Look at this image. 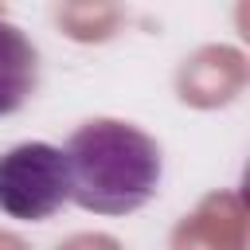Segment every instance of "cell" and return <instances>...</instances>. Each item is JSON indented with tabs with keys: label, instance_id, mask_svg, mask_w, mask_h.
I'll return each instance as SVG.
<instances>
[{
	"label": "cell",
	"instance_id": "obj_2",
	"mask_svg": "<svg viewBox=\"0 0 250 250\" xmlns=\"http://www.w3.org/2000/svg\"><path fill=\"white\" fill-rule=\"evenodd\" d=\"M70 203V176L62 148L23 141L0 156V211L20 223H43Z\"/></svg>",
	"mask_w": 250,
	"mask_h": 250
},
{
	"label": "cell",
	"instance_id": "obj_1",
	"mask_svg": "<svg viewBox=\"0 0 250 250\" xmlns=\"http://www.w3.org/2000/svg\"><path fill=\"white\" fill-rule=\"evenodd\" d=\"M70 176V203L94 215H133L141 211L164 176L160 145L117 117H94L78 125L62 148Z\"/></svg>",
	"mask_w": 250,
	"mask_h": 250
},
{
	"label": "cell",
	"instance_id": "obj_3",
	"mask_svg": "<svg viewBox=\"0 0 250 250\" xmlns=\"http://www.w3.org/2000/svg\"><path fill=\"white\" fill-rule=\"evenodd\" d=\"M35 82H39V51L16 23L0 20V117L23 109V102L35 94Z\"/></svg>",
	"mask_w": 250,
	"mask_h": 250
}]
</instances>
